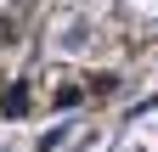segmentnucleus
I'll use <instances>...</instances> for the list:
<instances>
[{
  "mask_svg": "<svg viewBox=\"0 0 158 152\" xmlns=\"http://www.w3.org/2000/svg\"><path fill=\"white\" fill-rule=\"evenodd\" d=\"M0 107H6V113H23V107H28V96H23V85H11L6 96H0Z\"/></svg>",
  "mask_w": 158,
  "mask_h": 152,
  "instance_id": "f257e3e1",
  "label": "nucleus"
}]
</instances>
